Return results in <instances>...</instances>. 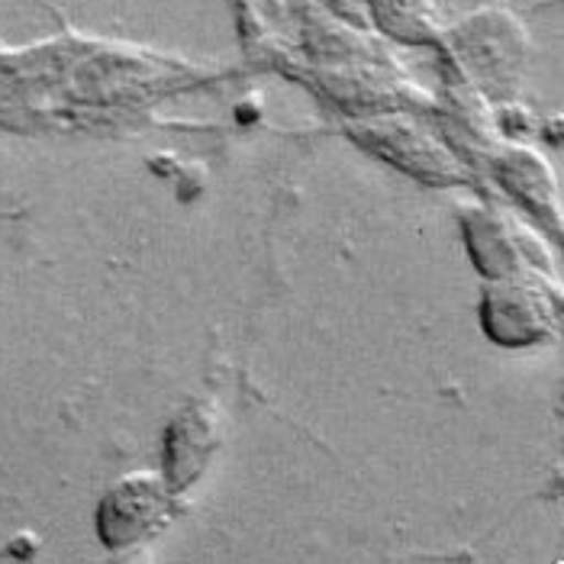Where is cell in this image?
<instances>
[{
  "instance_id": "cell-3",
  "label": "cell",
  "mask_w": 564,
  "mask_h": 564,
  "mask_svg": "<svg viewBox=\"0 0 564 564\" xmlns=\"http://www.w3.org/2000/svg\"><path fill=\"white\" fill-rule=\"evenodd\" d=\"M371 13L384 33L410 43H426L435 33L433 0H371Z\"/></svg>"
},
{
  "instance_id": "cell-1",
  "label": "cell",
  "mask_w": 564,
  "mask_h": 564,
  "mask_svg": "<svg viewBox=\"0 0 564 564\" xmlns=\"http://www.w3.org/2000/svg\"><path fill=\"white\" fill-rule=\"evenodd\" d=\"M169 520V490L159 475L120 480L100 507V535L110 549H127L149 539Z\"/></svg>"
},
{
  "instance_id": "cell-2",
  "label": "cell",
  "mask_w": 564,
  "mask_h": 564,
  "mask_svg": "<svg viewBox=\"0 0 564 564\" xmlns=\"http://www.w3.org/2000/svg\"><path fill=\"white\" fill-rule=\"evenodd\" d=\"M458 52L484 78H503L522 58V26L503 10H484L455 30Z\"/></svg>"
},
{
  "instance_id": "cell-4",
  "label": "cell",
  "mask_w": 564,
  "mask_h": 564,
  "mask_svg": "<svg viewBox=\"0 0 564 564\" xmlns=\"http://www.w3.org/2000/svg\"><path fill=\"white\" fill-rule=\"evenodd\" d=\"M177 426L184 430L187 442H181L184 445V455L169 462V468H172V478L177 484H187V480L200 471V465H204V458L210 452V442H214V413L210 410H187L177 420Z\"/></svg>"
}]
</instances>
